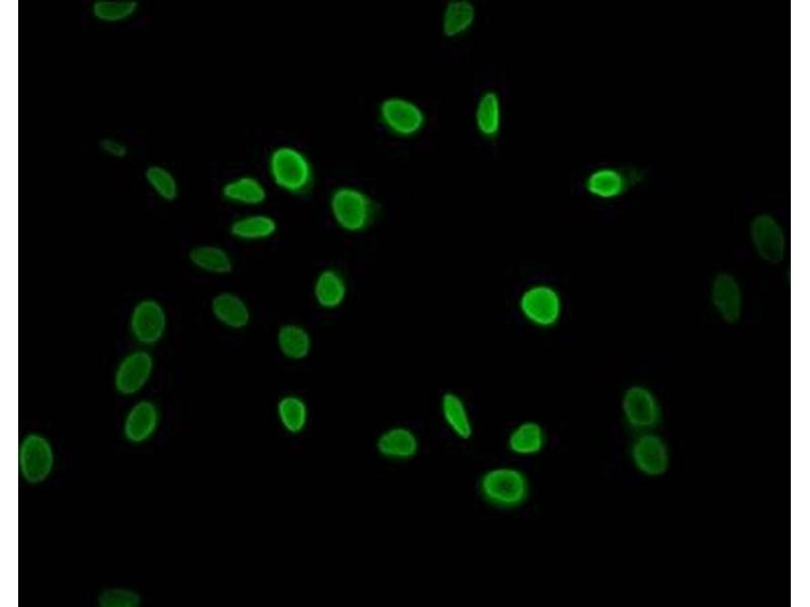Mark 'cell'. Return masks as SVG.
Returning a JSON list of instances; mask_svg holds the SVG:
<instances>
[{
    "mask_svg": "<svg viewBox=\"0 0 810 607\" xmlns=\"http://www.w3.org/2000/svg\"><path fill=\"white\" fill-rule=\"evenodd\" d=\"M276 413L281 427L292 436L300 435L310 419L307 402L296 394L282 396L277 402Z\"/></svg>",
    "mask_w": 810,
    "mask_h": 607,
    "instance_id": "d4e9b609",
    "label": "cell"
},
{
    "mask_svg": "<svg viewBox=\"0 0 810 607\" xmlns=\"http://www.w3.org/2000/svg\"><path fill=\"white\" fill-rule=\"evenodd\" d=\"M276 344L279 353L284 359L298 363L305 361L311 355L313 338L304 325L287 322L278 328Z\"/></svg>",
    "mask_w": 810,
    "mask_h": 607,
    "instance_id": "44dd1931",
    "label": "cell"
},
{
    "mask_svg": "<svg viewBox=\"0 0 810 607\" xmlns=\"http://www.w3.org/2000/svg\"><path fill=\"white\" fill-rule=\"evenodd\" d=\"M267 173L275 188L294 197L309 193L315 181V168L310 157L290 144L277 145L270 151Z\"/></svg>",
    "mask_w": 810,
    "mask_h": 607,
    "instance_id": "6da1fadb",
    "label": "cell"
},
{
    "mask_svg": "<svg viewBox=\"0 0 810 607\" xmlns=\"http://www.w3.org/2000/svg\"><path fill=\"white\" fill-rule=\"evenodd\" d=\"M442 418L453 433L461 441H469L474 435V425L469 408L461 395L456 392H445L440 400Z\"/></svg>",
    "mask_w": 810,
    "mask_h": 607,
    "instance_id": "7402d4cb",
    "label": "cell"
},
{
    "mask_svg": "<svg viewBox=\"0 0 810 607\" xmlns=\"http://www.w3.org/2000/svg\"><path fill=\"white\" fill-rule=\"evenodd\" d=\"M279 231V222L271 214L251 212L235 218L229 225L230 235L247 243L264 242L272 239Z\"/></svg>",
    "mask_w": 810,
    "mask_h": 607,
    "instance_id": "ac0fdd59",
    "label": "cell"
},
{
    "mask_svg": "<svg viewBox=\"0 0 810 607\" xmlns=\"http://www.w3.org/2000/svg\"><path fill=\"white\" fill-rule=\"evenodd\" d=\"M138 12L139 3L136 0H96L91 8L93 18L108 25L128 22Z\"/></svg>",
    "mask_w": 810,
    "mask_h": 607,
    "instance_id": "4316f807",
    "label": "cell"
},
{
    "mask_svg": "<svg viewBox=\"0 0 810 607\" xmlns=\"http://www.w3.org/2000/svg\"><path fill=\"white\" fill-rule=\"evenodd\" d=\"M144 180L160 200L173 203L178 199L179 182L168 167L159 164L149 165L144 170Z\"/></svg>",
    "mask_w": 810,
    "mask_h": 607,
    "instance_id": "83f0119b",
    "label": "cell"
},
{
    "mask_svg": "<svg viewBox=\"0 0 810 607\" xmlns=\"http://www.w3.org/2000/svg\"><path fill=\"white\" fill-rule=\"evenodd\" d=\"M479 492L485 502L505 510L523 506L530 494L527 475L514 467H496L485 471L479 480Z\"/></svg>",
    "mask_w": 810,
    "mask_h": 607,
    "instance_id": "3957f363",
    "label": "cell"
},
{
    "mask_svg": "<svg viewBox=\"0 0 810 607\" xmlns=\"http://www.w3.org/2000/svg\"><path fill=\"white\" fill-rule=\"evenodd\" d=\"M191 263L197 269L211 275L226 276L234 269L230 253L217 245H199L189 254Z\"/></svg>",
    "mask_w": 810,
    "mask_h": 607,
    "instance_id": "484cf974",
    "label": "cell"
},
{
    "mask_svg": "<svg viewBox=\"0 0 810 607\" xmlns=\"http://www.w3.org/2000/svg\"><path fill=\"white\" fill-rule=\"evenodd\" d=\"M519 311L530 325L539 329H551L561 320L564 301L560 291L546 283L527 287L519 298Z\"/></svg>",
    "mask_w": 810,
    "mask_h": 607,
    "instance_id": "5b68a950",
    "label": "cell"
},
{
    "mask_svg": "<svg viewBox=\"0 0 810 607\" xmlns=\"http://www.w3.org/2000/svg\"><path fill=\"white\" fill-rule=\"evenodd\" d=\"M546 442L547 436L543 425L534 420H527L517 424L510 431L507 445L515 456L534 457L544 450Z\"/></svg>",
    "mask_w": 810,
    "mask_h": 607,
    "instance_id": "cb8c5ba5",
    "label": "cell"
},
{
    "mask_svg": "<svg viewBox=\"0 0 810 607\" xmlns=\"http://www.w3.org/2000/svg\"><path fill=\"white\" fill-rule=\"evenodd\" d=\"M669 451L664 441L655 435H643L632 448L636 468L647 476H661L669 468Z\"/></svg>",
    "mask_w": 810,
    "mask_h": 607,
    "instance_id": "2e32d148",
    "label": "cell"
},
{
    "mask_svg": "<svg viewBox=\"0 0 810 607\" xmlns=\"http://www.w3.org/2000/svg\"><path fill=\"white\" fill-rule=\"evenodd\" d=\"M98 602L101 607H138L141 597L130 589L108 588L100 594Z\"/></svg>",
    "mask_w": 810,
    "mask_h": 607,
    "instance_id": "f1b7e54d",
    "label": "cell"
},
{
    "mask_svg": "<svg viewBox=\"0 0 810 607\" xmlns=\"http://www.w3.org/2000/svg\"><path fill=\"white\" fill-rule=\"evenodd\" d=\"M221 196L229 204L257 208L268 201L269 191L262 179L245 173L226 181L221 188Z\"/></svg>",
    "mask_w": 810,
    "mask_h": 607,
    "instance_id": "5bb4252c",
    "label": "cell"
},
{
    "mask_svg": "<svg viewBox=\"0 0 810 607\" xmlns=\"http://www.w3.org/2000/svg\"><path fill=\"white\" fill-rule=\"evenodd\" d=\"M477 8L472 0H448L441 14V32L447 39L463 37L474 27Z\"/></svg>",
    "mask_w": 810,
    "mask_h": 607,
    "instance_id": "603a6c76",
    "label": "cell"
},
{
    "mask_svg": "<svg viewBox=\"0 0 810 607\" xmlns=\"http://www.w3.org/2000/svg\"><path fill=\"white\" fill-rule=\"evenodd\" d=\"M130 327L138 342L144 345L157 343L164 337L167 329L165 309L152 299L140 301L132 311Z\"/></svg>",
    "mask_w": 810,
    "mask_h": 607,
    "instance_id": "8fae6325",
    "label": "cell"
},
{
    "mask_svg": "<svg viewBox=\"0 0 810 607\" xmlns=\"http://www.w3.org/2000/svg\"><path fill=\"white\" fill-rule=\"evenodd\" d=\"M501 95L496 90H485L474 107V125L486 140H495L503 129L504 111Z\"/></svg>",
    "mask_w": 810,
    "mask_h": 607,
    "instance_id": "e0dca14e",
    "label": "cell"
},
{
    "mask_svg": "<svg viewBox=\"0 0 810 607\" xmlns=\"http://www.w3.org/2000/svg\"><path fill=\"white\" fill-rule=\"evenodd\" d=\"M377 204L364 189L338 186L329 196V212L334 224L349 234L367 231L377 216Z\"/></svg>",
    "mask_w": 810,
    "mask_h": 607,
    "instance_id": "7a4b0ae2",
    "label": "cell"
},
{
    "mask_svg": "<svg viewBox=\"0 0 810 607\" xmlns=\"http://www.w3.org/2000/svg\"><path fill=\"white\" fill-rule=\"evenodd\" d=\"M153 358L145 351H135L125 357L115 375V388L123 396L141 391L153 372Z\"/></svg>",
    "mask_w": 810,
    "mask_h": 607,
    "instance_id": "4fadbf2b",
    "label": "cell"
},
{
    "mask_svg": "<svg viewBox=\"0 0 810 607\" xmlns=\"http://www.w3.org/2000/svg\"><path fill=\"white\" fill-rule=\"evenodd\" d=\"M639 182V173L632 169L602 166L592 170L585 180L586 192L601 201H613L626 194Z\"/></svg>",
    "mask_w": 810,
    "mask_h": 607,
    "instance_id": "ba28073f",
    "label": "cell"
},
{
    "mask_svg": "<svg viewBox=\"0 0 810 607\" xmlns=\"http://www.w3.org/2000/svg\"><path fill=\"white\" fill-rule=\"evenodd\" d=\"M710 302L719 319L733 325L740 322L744 312V293L739 280L732 274H717L710 285Z\"/></svg>",
    "mask_w": 810,
    "mask_h": 607,
    "instance_id": "9c48e42d",
    "label": "cell"
},
{
    "mask_svg": "<svg viewBox=\"0 0 810 607\" xmlns=\"http://www.w3.org/2000/svg\"><path fill=\"white\" fill-rule=\"evenodd\" d=\"M349 285L346 277L336 268L321 270L315 277L312 296L317 307L324 311H336L346 302Z\"/></svg>",
    "mask_w": 810,
    "mask_h": 607,
    "instance_id": "9a60e30c",
    "label": "cell"
},
{
    "mask_svg": "<svg viewBox=\"0 0 810 607\" xmlns=\"http://www.w3.org/2000/svg\"><path fill=\"white\" fill-rule=\"evenodd\" d=\"M55 457L50 442L30 433L20 446L19 464L23 479L31 485L45 482L52 473Z\"/></svg>",
    "mask_w": 810,
    "mask_h": 607,
    "instance_id": "8992f818",
    "label": "cell"
},
{
    "mask_svg": "<svg viewBox=\"0 0 810 607\" xmlns=\"http://www.w3.org/2000/svg\"><path fill=\"white\" fill-rule=\"evenodd\" d=\"M214 318L231 330H243L250 326L253 312L249 303L233 292H221L211 302Z\"/></svg>",
    "mask_w": 810,
    "mask_h": 607,
    "instance_id": "d6986e66",
    "label": "cell"
},
{
    "mask_svg": "<svg viewBox=\"0 0 810 607\" xmlns=\"http://www.w3.org/2000/svg\"><path fill=\"white\" fill-rule=\"evenodd\" d=\"M622 411L627 423L637 430L654 428L661 419V406L656 395L644 386H631L625 391Z\"/></svg>",
    "mask_w": 810,
    "mask_h": 607,
    "instance_id": "30bf717a",
    "label": "cell"
},
{
    "mask_svg": "<svg viewBox=\"0 0 810 607\" xmlns=\"http://www.w3.org/2000/svg\"><path fill=\"white\" fill-rule=\"evenodd\" d=\"M159 424V412L149 400L135 404L128 412L124 423V436L127 442L140 445L149 441Z\"/></svg>",
    "mask_w": 810,
    "mask_h": 607,
    "instance_id": "ffe728a7",
    "label": "cell"
},
{
    "mask_svg": "<svg viewBox=\"0 0 810 607\" xmlns=\"http://www.w3.org/2000/svg\"><path fill=\"white\" fill-rule=\"evenodd\" d=\"M99 146L104 154L115 159H124L129 153V148L123 141L112 137L101 139Z\"/></svg>",
    "mask_w": 810,
    "mask_h": 607,
    "instance_id": "f546056e",
    "label": "cell"
},
{
    "mask_svg": "<svg viewBox=\"0 0 810 607\" xmlns=\"http://www.w3.org/2000/svg\"><path fill=\"white\" fill-rule=\"evenodd\" d=\"M420 449L417 433L402 425L385 429L376 441L377 453L390 462H409L418 456Z\"/></svg>",
    "mask_w": 810,
    "mask_h": 607,
    "instance_id": "7c38bea8",
    "label": "cell"
},
{
    "mask_svg": "<svg viewBox=\"0 0 810 607\" xmlns=\"http://www.w3.org/2000/svg\"><path fill=\"white\" fill-rule=\"evenodd\" d=\"M377 115L388 133L402 139L417 137L428 122L425 109L415 100L402 96L384 98L379 103Z\"/></svg>",
    "mask_w": 810,
    "mask_h": 607,
    "instance_id": "277c9868",
    "label": "cell"
},
{
    "mask_svg": "<svg viewBox=\"0 0 810 607\" xmlns=\"http://www.w3.org/2000/svg\"><path fill=\"white\" fill-rule=\"evenodd\" d=\"M754 250L764 263L780 265L787 252L786 235L781 224L771 215L755 217L750 226Z\"/></svg>",
    "mask_w": 810,
    "mask_h": 607,
    "instance_id": "52a82bcc",
    "label": "cell"
}]
</instances>
